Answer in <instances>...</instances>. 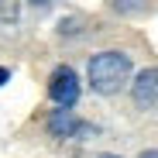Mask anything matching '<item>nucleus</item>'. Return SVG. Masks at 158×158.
<instances>
[{
	"label": "nucleus",
	"mask_w": 158,
	"mask_h": 158,
	"mask_svg": "<svg viewBox=\"0 0 158 158\" xmlns=\"http://www.w3.org/2000/svg\"><path fill=\"white\" fill-rule=\"evenodd\" d=\"M89 83L96 93H117L127 76H131V59L124 52H100V55L89 59Z\"/></svg>",
	"instance_id": "obj_1"
},
{
	"label": "nucleus",
	"mask_w": 158,
	"mask_h": 158,
	"mask_svg": "<svg viewBox=\"0 0 158 158\" xmlns=\"http://www.w3.org/2000/svg\"><path fill=\"white\" fill-rule=\"evenodd\" d=\"M48 96L55 100L59 107H72V103L79 100V76H76V69L59 65L55 72H52V79H48Z\"/></svg>",
	"instance_id": "obj_2"
},
{
	"label": "nucleus",
	"mask_w": 158,
	"mask_h": 158,
	"mask_svg": "<svg viewBox=\"0 0 158 158\" xmlns=\"http://www.w3.org/2000/svg\"><path fill=\"white\" fill-rule=\"evenodd\" d=\"M131 93H134V103L144 110H158V69H144L134 86H131Z\"/></svg>",
	"instance_id": "obj_3"
},
{
	"label": "nucleus",
	"mask_w": 158,
	"mask_h": 158,
	"mask_svg": "<svg viewBox=\"0 0 158 158\" xmlns=\"http://www.w3.org/2000/svg\"><path fill=\"white\" fill-rule=\"evenodd\" d=\"M48 127H52V134H55V138H65V134H72V131H76V120H72L69 107L55 110V117L48 120Z\"/></svg>",
	"instance_id": "obj_4"
},
{
	"label": "nucleus",
	"mask_w": 158,
	"mask_h": 158,
	"mask_svg": "<svg viewBox=\"0 0 158 158\" xmlns=\"http://www.w3.org/2000/svg\"><path fill=\"white\" fill-rule=\"evenodd\" d=\"M114 7L120 14H138V10H144V0H114Z\"/></svg>",
	"instance_id": "obj_5"
},
{
	"label": "nucleus",
	"mask_w": 158,
	"mask_h": 158,
	"mask_svg": "<svg viewBox=\"0 0 158 158\" xmlns=\"http://www.w3.org/2000/svg\"><path fill=\"white\" fill-rule=\"evenodd\" d=\"M28 4H35V7H48L52 0H28Z\"/></svg>",
	"instance_id": "obj_6"
},
{
	"label": "nucleus",
	"mask_w": 158,
	"mask_h": 158,
	"mask_svg": "<svg viewBox=\"0 0 158 158\" xmlns=\"http://www.w3.org/2000/svg\"><path fill=\"white\" fill-rule=\"evenodd\" d=\"M141 158H158V151H144V155H141Z\"/></svg>",
	"instance_id": "obj_7"
},
{
	"label": "nucleus",
	"mask_w": 158,
	"mask_h": 158,
	"mask_svg": "<svg viewBox=\"0 0 158 158\" xmlns=\"http://www.w3.org/2000/svg\"><path fill=\"white\" fill-rule=\"evenodd\" d=\"M7 76H10V72H7V69H0V83H4V79H7Z\"/></svg>",
	"instance_id": "obj_8"
},
{
	"label": "nucleus",
	"mask_w": 158,
	"mask_h": 158,
	"mask_svg": "<svg viewBox=\"0 0 158 158\" xmlns=\"http://www.w3.org/2000/svg\"><path fill=\"white\" fill-rule=\"evenodd\" d=\"M100 158H117V155H100Z\"/></svg>",
	"instance_id": "obj_9"
}]
</instances>
